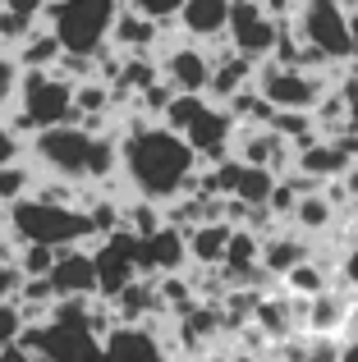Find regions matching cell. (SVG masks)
Here are the masks:
<instances>
[{
	"label": "cell",
	"mask_w": 358,
	"mask_h": 362,
	"mask_svg": "<svg viewBox=\"0 0 358 362\" xmlns=\"http://www.w3.org/2000/svg\"><path fill=\"white\" fill-rule=\"evenodd\" d=\"M171 321L161 326V317L143 321V326H115L106 339H101V358L97 362H171Z\"/></svg>",
	"instance_id": "11"
},
{
	"label": "cell",
	"mask_w": 358,
	"mask_h": 362,
	"mask_svg": "<svg viewBox=\"0 0 358 362\" xmlns=\"http://www.w3.org/2000/svg\"><path fill=\"white\" fill-rule=\"evenodd\" d=\"M14 289H18V271L14 266H0V303L14 298Z\"/></svg>",
	"instance_id": "30"
},
{
	"label": "cell",
	"mask_w": 358,
	"mask_h": 362,
	"mask_svg": "<svg viewBox=\"0 0 358 362\" xmlns=\"http://www.w3.org/2000/svg\"><path fill=\"white\" fill-rule=\"evenodd\" d=\"M9 129L23 133H42L55 124H74V83H64L55 69H18V88L9 101Z\"/></svg>",
	"instance_id": "4"
},
{
	"label": "cell",
	"mask_w": 358,
	"mask_h": 362,
	"mask_svg": "<svg viewBox=\"0 0 358 362\" xmlns=\"http://www.w3.org/2000/svg\"><path fill=\"white\" fill-rule=\"evenodd\" d=\"M276 37H280V23H276V18H271L262 5H253V0H230L225 42H230L234 55L262 64V60H271V51H276Z\"/></svg>",
	"instance_id": "9"
},
{
	"label": "cell",
	"mask_w": 358,
	"mask_h": 362,
	"mask_svg": "<svg viewBox=\"0 0 358 362\" xmlns=\"http://www.w3.org/2000/svg\"><path fill=\"white\" fill-rule=\"evenodd\" d=\"M166 225V211L156 202H147V197H125V230L134 234V239H147V234H156Z\"/></svg>",
	"instance_id": "23"
},
{
	"label": "cell",
	"mask_w": 358,
	"mask_h": 362,
	"mask_svg": "<svg viewBox=\"0 0 358 362\" xmlns=\"http://www.w3.org/2000/svg\"><path fill=\"white\" fill-rule=\"evenodd\" d=\"M18 335H23V317H18V308L5 298L0 303V349H14Z\"/></svg>",
	"instance_id": "26"
},
{
	"label": "cell",
	"mask_w": 358,
	"mask_h": 362,
	"mask_svg": "<svg viewBox=\"0 0 358 362\" xmlns=\"http://www.w3.org/2000/svg\"><path fill=\"white\" fill-rule=\"evenodd\" d=\"M166 33H171V28L143 18L138 9H129V5H120L115 9V23H110L106 46H115L120 55H156V46L166 42Z\"/></svg>",
	"instance_id": "14"
},
{
	"label": "cell",
	"mask_w": 358,
	"mask_h": 362,
	"mask_svg": "<svg viewBox=\"0 0 358 362\" xmlns=\"http://www.w3.org/2000/svg\"><path fill=\"white\" fill-rule=\"evenodd\" d=\"M354 303L358 293L350 289L345 280H331L317 298H308V312H304V335H331V339H345L354 321Z\"/></svg>",
	"instance_id": "12"
},
{
	"label": "cell",
	"mask_w": 358,
	"mask_h": 362,
	"mask_svg": "<svg viewBox=\"0 0 358 362\" xmlns=\"http://www.w3.org/2000/svg\"><path fill=\"white\" fill-rule=\"evenodd\" d=\"M0 9H5V14H18V18H28V23H42V9H46V0H0Z\"/></svg>",
	"instance_id": "29"
},
{
	"label": "cell",
	"mask_w": 358,
	"mask_h": 362,
	"mask_svg": "<svg viewBox=\"0 0 358 362\" xmlns=\"http://www.w3.org/2000/svg\"><path fill=\"white\" fill-rule=\"evenodd\" d=\"M37 184V170L23 165V160H14V165H0V206H14L23 202L28 193H33Z\"/></svg>",
	"instance_id": "24"
},
{
	"label": "cell",
	"mask_w": 358,
	"mask_h": 362,
	"mask_svg": "<svg viewBox=\"0 0 358 362\" xmlns=\"http://www.w3.org/2000/svg\"><path fill=\"white\" fill-rule=\"evenodd\" d=\"M230 230H234V225H225V221H216V225H193V230L184 234L188 266H221L225 243H230Z\"/></svg>",
	"instance_id": "19"
},
{
	"label": "cell",
	"mask_w": 358,
	"mask_h": 362,
	"mask_svg": "<svg viewBox=\"0 0 358 362\" xmlns=\"http://www.w3.org/2000/svg\"><path fill=\"white\" fill-rule=\"evenodd\" d=\"M289 28L326 64H350V9L340 0H299Z\"/></svg>",
	"instance_id": "7"
},
{
	"label": "cell",
	"mask_w": 358,
	"mask_h": 362,
	"mask_svg": "<svg viewBox=\"0 0 358 362\" xmlns=\"http://www.w3.org/2000/svg\"><path fill=\"white\" fill-rule=\"evenodd\" d=\"M5 230L18 243H37V247H51V252L97 243L83 206H51V202H37V197H23V202L5 206Z\"/></svg>",
	"instance_id": "3"
},
{
	"label": "cell",
	"mask_w": 358,
	"mask_h": 362,
	"mask_svg": "<svg viewBox=\"0 0 358 362\" xmlns=\"http://www.w3.org/2000/svg\"><path fill=\"white\" fill-rule=\"evenodd\" d=\"M120 0H46L42 23L55 33L60 51L69 55H97L110 37Z\"/></svg>",
	"instance_id": "5"
},
{
	"label": "cell",
	"mask_w": 358,
	"mask_h": 362,
	"mask_svg": "<svg viewBox=\"0 0 358 362\" xmlns=\"http://www.w3.org/2000/svg\"><path fill=\"white\" fill-rule=\"evenodd\" d=\"M156 69H161V83H171L179 97H207V78H212L207 46L188 42V37H166L156 46Z\"/></svg>",
	"instance_id": "8"
},
{
	"label": "cell",
	"mask_w": 358,
	"mask_h": 362,
	"mask_svg": "<svg viewBox=\"0 0 358 362\" xmlns=\"http://www.w3.org/2000/svg\"><path fill=\"white\" fill-rule=\"evenodd\" d=\"M313 257V239H304V234H294L289 225H280L276 234H267L258 247V266L271 275V280H280L285 271H294L299 262H308Z\"/></svg>",
	"instance_id": "17"
},
{
	"label": "cell",
	"mask_w": 358,
	"mask_h": 362,
	"mask_svg": "<svg viewBox=\"0 0 358 362\" xmlns=\"http://www.w3.org/2000/svg\"><path fill=\"white\" fill-rule=\"evenodd\" d=\"M335 280H345L350 289L358 293V234L350 243H345V252H340V266H335Z\"/></svg>",
	"instance_id": "27"
},
{
	"label": "cell",
	"mask_w": 358,
	"mask_h": 362,
	"mask_svg": "<svg viewBox=\"0 0 358 362\" xmlns=\"http://www.w3.org/2000/svg\"><path fill=\"white\" fill-rule=\"evenodd\" d=\"M253 88L271 110H313L326 92L335 88L331 74H313V69H294V64H276L262 60L253 74Z\"/></svg>",
	"instance_id": "6"
},
{
	"label": "cell",
	"mask_w": 358,
	"mask_h": 362,
	"mask_svg": "<svg viewBox=\"0 0 358 362\" xmlns=\"http://www.w3.org/2000/svg\"><path fill=\"white\" fill-rule=\"evenodd\" d=\"M350 211H354V225H358V202H354V206H350Z\"/></svg>",
	"instance_id": "34"
},
{
	"label": "cell",
	"mask_w": 358,
	"mask_h": 362,
	"mask_svg": "<svg viewBox=\"0 0 358 362\" xmlns=\"http://www.w3.org/2000/svg\"><path fill=\"white\" fill-rule=\"evenodd\" d=\"M33 170L79 188H101L120 175V133H88L79 124H55L28 142Z\"/></svg>",
	"instance_id": "2"
},
{
	"label": "cell",
	"mask_w": 358,
	"mask_h": 362,
	"mask_svg": "<svg viewBox=\"0 0 358 362\" xmlns=\"http://www.w3.org/2000/svg\"><path fill=\"white\" fill-rule=\"evenodd\" d=\"M340 362H358V326L350 330V339H340Z\"/></svg>",
	"instance_id": "31"
},
{
	"label": "cell",
	"mask_w": 358,
	"mask_h": 362,
	"mask_svg": "<svg viewBox=\"0 0 358 362\" xmlns=\"http://www.w3.org/2000/svg\"><path fill=\"white\" fill-rule=\"evenodd\" d=\"M225 23H230V0H184L175 14V28L179 37L197 46H212L225 37Z\"/></svg>",
	"instance_id": "15"
},
{
	"label": "cell",
	"mask_w": 358,
	"mask_h": 362,
	"mask_svg": "<svg viewBox=\"0 0 358 362\" xmlns=\"http://www.w3.org/2000/svg\"><path fill=\"white\" fill-rule=\"evenodd\" d=\"M88 247H64V252H55L51 275H46L51 289H55V298H97V271H92Z\"/></svg>",
	"instance_id": "13"
},
{
	"label": "cell",
	"mask_w": 358,
	"mask_h": 362,
	"mask_svg": "<svg viewBox=\"0 0 358 362\" xmlns=\"http://www.w3.org/2000/svg\"><path fill=\"white\" fill-rule=\"evenodd\" d=\"M258 247L262 239L253 230H230V243H225V257H221V266H225V275H239V271H248V266H258Z\"/></svg>",
	"instance_id": "22"
},
{
	"label": "cell",
	"mask_w": 358,
	"mask_h": 362,
	"mask_svg": "<svg viewBox=\"0 0 358 362\" xmlns=\"http://www.w3.org/2000/svg\"><path fill=\"white\" fill-rule=\"evenodd\" d=\"M340 184H345V193H350V202H358V160H354L350 170H345V179H340Z\"/></svg>",
	"instance_id": "32"
},
{
	"label": "cell",
	"mask_w": 358,
	"mask_h": 362,
	"mask_svg": "<svg viewBox=\"0 0 358 362\" xmlns=\"http://www.w3.org/2000/svg\"><path fill=\"white\" fill-rule=\"evenodd\" d=\"M9 55H14V64H18V69H55V60H60L64 51H60V42H55V33H51V28H46V23H37L33 33H28L23 42H18L14 51H9Z\"/></svg>",
	"instance_id": "20"
},
{
	"label": "cell",
	"mask_w": 358,
	"mask_h": 362,
	"mask_svg": "<svg viewBox=\"0 0 358 362\" xmlns=\"http://www.w3.org/2000/svg\"><path fill=\"white\" fill-rule=\"evenodd\" d=\"M350 165H354V156L345 151L340 138H317L313 147L294 151V175H308V179H317V184H326V179H345Z\"/></svg>",
	"instance_id": "18"
},
{
	"label": "cell",
	"mask_w": 358,
	"mask_h": 362,
	"mask_svg": "<svg viewBox=\"0 0 358 362\" xmlns=\"http://www.w3.org/2000/svg\"><path fill=\"white\" fill-rule=\"evenodd\" d=\"M197 170H202V160L193 156V147L161 119L125 115V124H120V179L129 184L134 197L166 206L193 184Z\"/></svg>",
	"instance_id": "1"
},
{
	"label": "cell",
	"mask_w": 358,
	"mask_h": 362,
	"mask_svg": "<svg viewBox=\"0 0 358 362\" xmlns=\"http://www.w3.org/2000/svg\"><path fill=\"white\" fill-rule=\"evenodd\" d=\"M184 266H188V247L175 225H161L156 234L138 239V271L143 275H179Z\"/></svg>",
	"instance_id": "16"
},
{
	"label": "cell",
	"mask_w": 358,
	"mask_h": 362,
	"mask_svg": "<svg viewBox=\"0 0 358 362\" xmlns=\"http://www.w3.org/2000/svg\"><path fill=\"white\" fill-rule=\"evenodd\" d=\"M88 252H92V271H97V298L110 303L120 289L143 280V271H138V239L129 230L97 239V247H88Z\"/></svg>",
	"instance_id": "10"
},
{
	"label": "cell",
	"mask_w": 358,
	"mask_h": 362,
	"mask_svg": "<svg viewBox=\"0 0 358 362\" xmlns=\"http://www.w3.org/2000/svg\"><path fill=\"white\" fill-rule=\"evenodd\" d=\"M230 362H267V358H253V354H230Z\"/></svg>",
	"instance_id": "33"
},
{
	"label": "cell",
	"mask_w": 358,
	"mask_h": 362,
	"mask_svg": "<svg viewBox=\"0 0 358 362\" xmlns=\"http://www.w3.org/2000/svg\"><path fill=\"white\" fill-rule=\"evenodd\" d=\"M14 88H18V64H14V55L0 51V106L14 101Z\"/></svg>",
	"instance_id": "28"
},
{
	"label": "cell",
	"mask_w": 358,
	"mask_h": 362,
	"mask_svg": "<svg viewBox=\"0 0 358 362\" xmlns=\"http://www.w3.org/2000/svg\"><path fill=\"white\" fill-rule=\"evenodd\" d=\"M120 5H129V9H138V14H143V18H152V23L171 28L184 0H120Z\"/></svg>",
	"instance_id": "25"
},
{
	"label": "cell",
	"mask_w": 358,
	"mask_h": 362,
	"mask_svg": "<svg viewBox=\"0 0 358 362\" xmlns=\"http://www.w3.org/2000/svg\"><path fill=\"white\" fill-rule=\"evenodd\" d=\"M340 5H345V0H340Z\"/></svg>",
	"instance_id": "35"
},
{
	"label": "cell",
	"mask_w": 358,
	"mask_h": 362,
	"mask_svg": "<svg viewBox=\"0 0 358 362\" xmlns=\"http://www.w3.org/2000/svg\"><path fill=\"white\" fill-rule=\"evenodd\" d=\"M331 280H335V275H331V271H322V266L308 257V262H299L294 271L280 275V289H285L289 298H317V293H322Z\"/></svg>",
	"instance_id": "21"
}]
</instances>
